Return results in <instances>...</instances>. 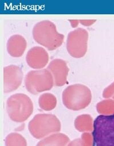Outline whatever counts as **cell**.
Masks as SVG:
<instances>
[{"label":"cell","instance_id":"1","mask_svg":"<svg viewBox=\"0 0 114 146\" xmlns=\"http://www.w3.org/2000/svg\"><path fill=\"white\" fill-rule=\"evenodd\" d=\"M32 34L36 42L49 50L60 47L64 38V36L57 31L54 24L49 20H44L37 23L33 28Z\"/></svg>","mask_w":114,"mask_h":146},{"label":"cell","instance_id":"2","mask_svg":"<svg viewBox=\"0 0 114 146\" xmlns=\"http://www.w3.org/2000/svg\"><path fill=\"white\" fill-rule=\"evenodd\" d=\"M61 128V123L57 116L47 113L36 115L28 124L30 133L37 139L58 133L60 131Z\"/></svg>","mask_w":114,"mask_h":146},{"label":"cell","instance_id":"3","mask_svg":"<svg viewBox=\"0 0 114 146\" xmlns=\"http://www.w3.org/2000/svg\"><path fill=\"white\" fill-rule=\"evenodd\" d=\"M65 107L72 111H80L87 107L91 102V90L85 86L73 84L66 88L62 94Z\"/></svg>","mask_w":114,"mask_h":146},{"label":"cell","instance_id":"4","mask_svg":"<svg viewBox=\"0 0 114 146\" xmlns=\"http://www.w3.org/2000/svg\"><path fill=\"white\" fill-rule=\"evenodd\" d=\"M92 133L93 146H114V114L98 116Z\"/></svg>","mask_w":114,"mask_h":146},{"label":"cell","instance_id":"5","mask_svg":"<svg viewBox=\"0 0 114 146\" xmlns=\"http://www.w3.org/2000/svg\"><path fill=\"white\" fill-rule=\"evenodd\" d=\"M7 111L10 119L17 123L26 121L32 114L33 104L30 98L24 94H16L7 102Z\"/></svg>","mask_w":114,"mask_h":146},{"label":"cell","instance_id":"6","mask_svg":"<svg viewBox=\"0 0 114 146\" xmlns=\"http://www.w3.org/2000/svg\"><path fill=\"white\" fill-rule=\"evenodd\" d=\"M27 90L33 95L51 90L54 84L53 76L47 69L31 70L25 78Z\"/></svg>","mask_w":114,"mask_h":146},{"label":"cell","instance_id":"7","mask_svg":"<svg viewBox=\"0 0 114 146\" xmlns=\"http://www.w3.org/2000/svg\"><path fill=\"white\" fill-rule=\"evenodd\" d=\"M88 33L83 28H78L69 33L67 40V49L74 58L85 56L88 49Z\"/></svg>","mask_w":114,"mask_h":146},{"label":"cell","instance_id":"8","mask_svg":"<svg viewBox=\"0 0 114 146\" xmlns=\"http://www.w3.org/2000/svg\"><path fill=\"white\" fill-rule=\"evenodd\" d=\"M23 72L16 65H12L4 68V91L9 93L16 90L21 84Z\"/></svg>","mask_w":114,"mask_h":146},{"label":"cell","instance_id":"9","mask_svg":"<svg viewBox=\"0 0 114 146\" xmlns=\"http://www.w3.org/2000/svg\"><path fill=\"white\" fill-rule=\"evenodd\" d=\"M47 69L53 76L54 86L60 87L67 83L69 68L64 60L60 58L52 60L48 66Z\"/></svg>","mask_w":114,"mask_h":146},{"label":"cell","instance_id":"10","mask_svg":"<svg viewBox=\"0 0 114 146\" xmlns=\"http://www.w3.org/2000/svg\"><path fill=\"white\" fill-rule=\"evenodd\" d=\"M26 61L32 68L40 69L44 68L49 61V55L46 50L41 46H34L27 53Z\"/></svg>","mask_w":114,"mask_h":146},{"label":"cell","instance_id":"11","mask_svg":"<svg viewBox=\"0 0 114 146\" xmlns=\"http://www.w3.org/2000/svg\"><path fill=\"white\" fill-rule=\"evenodd\" d=\"M27 46V41L24 37L15 35L12 36L7 42V51L11 56L20 57L23 55Z\"/></svg>","mask_w":114,"mask_h":146},{"label":"cell","instance_id":"12","mask_svg":"<svg viewBox=\"0 0 114 146\" xmlns=\"http://www.w3.org/2000/svg\"><path fill=\"white\" fill-rule=\"evenodd\" d=\"M70 140L67 135L55 133L41 140L36 146H68Z\"/></svg>","mask_w":114,"mask_h":146},{"label":"cell","instance_id":"13","mask_svg":"<svg viewBox=\"0 0 114 146\" xmlns=\"http://www.w3.org/2000/svg\"><path fill=\"white\" fill-rule=\"evenodd\" d=\"M93 120L91 115L83 114L78 116L75 120V128L81 132H91L93 131Z\"/></svg>","mask_w":114,"mask_h":146},{"label":"cell","instance_id":"14","mask_svg":"<svg viewBox=\"0 0 114 146\" xmlns=\"http://www.w3.org/2000/svg\"><path fill=\"white\" fill-rule=\"evenodd\" d=\"M38 104L42 110L49 111L56 107L57 105V99L53 94L45 93L39 97Z\"/></svg>","mask_w":114,"mask_h":146},{"label":"cell","instance_id":"15","mask_svg":"<svg viewBox=\"0 0 114 146\" xmlns=\"http://www.w3.org/2000/svg\"><path fill=\"white\" fill-rule=\"evenodd\" d=\"M97 111L103 115L114 114V100L106 99L98 103L96 106Z\"/></svg>","mask_w":114,"mask_h":146},{"label":"cell","instance_id":"16","mask_svg":"<svg viewBox=\"0 0 114 146\" xmlns=\"http://www.w3.org/2000/svg\"><path fill=\"white\" fill-rule=\"evenodd\" d=\"M5 144L6 146H27L26 139L16 132L11 133L7 136Z\"/></svg>","mask_w":114,"mask_h":146},{"label":"cell","instance_id":"17","mask_svg":"<svg viewBox=\"0 0 114 146\" xmlns=\"http://www.w3.org/2000/svg\"><path fill=\"white\" fill-rule=\"evenodd\" d=\"M81 139L85 146H93V136L92 133H83L82 135Z\"/></svg>","mask_w":114,"mask_h":146},{"label":"cell","instance_id":"18","mask_svg":"<svg viewBox=\"0 0 114 146\" xmlns=\"http://www.w3.org/2000/svg\"><path fill=\"white\" fill-rule=\"evenodd\" d=\"M114 95V82L104 89L103 93V97L109 98Z\"/></svg>","mask_w":114,"mask_h":146},{"label":"cell","instance_id":"19","mask_svg":"<svg viewBox=\"0 0 114 146\" xmlns=\"http://www.w3.org/2000/svg\"><path fill=\"white\" fill-rule=\"evenodd\" d=\"M68 146H85L82 140V139H76L72 141H71Z\"/></svg>","mask_w":114,"mask_h":146},{"label":"cell","instance_id":"20","mask_svg":"<svg viewBox=\"0 0 114 146\" xmlns=\"http://www.w3.org/2000/svg\"><path fill=\"white\" fill-rule=\"evenodd\" d=\"M96 20H79L80 24L85 26H90L94 24Z\"/></svg>","mask_w":114,"mask_h":146},{"label":"cell","instance_id":"21","mask_svg":"<svg viewBox=\"0 0 114 146\" xmlns=\"http://www.w3.org/2000/svg\"><path fill=\"white\" fill-rule=\"evenodd\" d=\"M70 21L71 22V24L72 27L73 28H76L78 27L79 24L78 22H79V20H70Z\"/></svg>","mask_w":114,"mask_h":146},{"label":"cell","instance_id":"22","mask_svg":"<svg viewBox=\"0 0 114 146\" xmlns=\"http://www.w3.org/2000/svg\"><path fill=\"white\" fill-rule=\"evenodd\" d=\"M112 98H113V99H114V95H113V96H112Z\"/></svg>","mask_w":114,"mask_h":146}]
</instances>
